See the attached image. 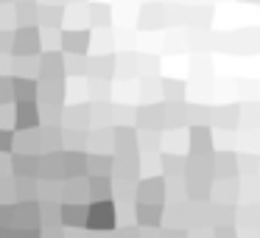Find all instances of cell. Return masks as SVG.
<instances>
[{"instance_id":"obj_5","label":"cell","mask_w":260,"mask_h":238,"mask_svg":"<svg viewBox=\"0 0 260 238\" xmlns=\"http://www.w3.org/2000/svg\"><path fill=\"white\" fill-rule=\"evenodd\" d=\"M62 45H64V51H79V53H84L87 51V45H90V34L87 31H64L62 34Z\"/></svg>"},{"instance_id":"obj_10","label":"cell","mask_w":260,"mask_h":238,"mask_svg":"<svg viewBox=\"0 0 260 238\" xmlns=\"http://www.w3.org/2000/svg\"><path fill=\"white\" fill-rule=\"evenodd\" d=\"M14 98L17 101H37V81L14 79Z\"/></svg>"},{"instance_id":"obj_3","label":"cell","mask_w":260,"mask_h":238,"mask_svg":"<svg viewBox=\"0 0 260 238\" xmlns=\"http://www.w3.org/2000/svg\"><path fill=\"white\" fill-rule=\"evenodd\" d=\"M14 124H17L20 132H28L40 126V109H37L34 101H20L17 104V115H14Z\"/></svg>"},{"instance_id":"obj_7","label":"cell","mask_w":260,"mask_h":238,"mask_svg":"<svg viewBox=\"0 0 260 238\" xmlns=\"http://www.w3.org/2000/svg\"><path fill=\"white\" fill-rule=\"evenodd\" d=\"M159 216H162V204L159 202H140L137 204V219H140V224H157Z\"/></svg>"},{"instance_id":"obj_2","label":"cell","mask_w":260,"mask_h":238,"mask_svg":"<svg viewBox=\"0 0 260 238\" xmlns=\"http://www.w3.org/2000/svg\"><path fill=\"white\" fill-rule=\"evenodd\" d=\"M42 45L40 40V31L37 28H28V25H20L17 37H14V48L12 51L17 53V56H28V53H37Z\"/></svg>"},{"instance_id":"obj_11","label":"cell","mask_w":260,"mask_h":238,"mask_svg":"<svg viewBox=\"0 0 260 238\" xmlns=\"http://www.w3.org/2000/svg\"><path fill=\"white\" fill-rule=\"evenodd\" d=\"M109 191H112V185H109V176L107 174H101L98 180H90L92 199H109Z\"/></svg>"},{"instance_id":"obj_6","label":"cell","mask_w":260,"mask_h":238,"mask_svg":"<svg viewBox=\"0 0 260 238\" xmlns=\"http://www.w3.org/2000/svg\"><path fill=\"white\" fill-rule=\"evenodd\" d=\"M210 146H213L210 129H204V126H193V129H190V148H193V154H207Z\"/></svg>"},{"instance_id":"obj_15","label":"cell","mask_w":260,"mask_h":238,"mask_svg":"<svg viewBox=\"0 0 260 238\" xmlns=\"http://www.w3.org/2000/svg\"><path fill=\"white\" fill-rule=\"evenodd\" d=\"M12 148V132L0 129V152H9Z\"/></svg>"},{"instance_id":"obj_1","label":"cell","mask_w":260,"mask_h":238,"mask_svg":"<svg viewBox=\"0 0 260 238\" xmlns=\"http://www.w3.org/2000/svg\"><path fill=\"white\" fill-rule=\"evenodd\" d=\"M87 227H90V230H109V227H115V207H112L109 199H95V202L90 204Z\"/></svg>"},{"instance_id":"obj_14","label":"cell","mask_w":260,"mask_h":238,"mask_svg":"<svg viewBox=\"0 0 260 238\" xmlns=\"http://www.w3.org/2000/svg\"><path fill=\"white\" fill-rule=\"evenodd\" d=\"M165 93H168V98H179V96H182V87H179V84H171V81H165V84H162V96H165Z\"/></svg>"},{"instance_id":"obj_4","label":"cell","mask_w":260,"mask_h":238,"mask_svg":"<svg viewBox=\"0 0 260 238\" xmlns=\"http://www.w3.org/2000/svg\"><path fill=\"white\" fill-rule=\"evenodd\" d=\"M165 199V182L159 176H151V180L140 182V202H159Z\"/></svg>"},{"instance_id":"obj_9","label":"cell","mask_w":260,"mask_h":238,"mask_svg":"<svg viewBox=\"0 0 260 238\" xmlns=\"http://www.w3.org/2000/svg\"><path fill=\"white\" fill-rule=\"evenodd\" d=\"M84 171H87V157L84 154H76V152L64 154V174L68 176H81Z\"/></svg>"},{"instance_id":"obj_8","label":"cell","mask_w":260,"mask_h":238,"mask_svg":"<svg viewBox=\"0 0 260 238\" xmlns=\"http://www.w3.org/2000/svg\"><path fill=\"white\" fill-rule=\"evenodd\" d=\"M87 216H90V207H81V204H64L62 207V221L64 224H87Z\"/></svg>"},{"instance_id":"obj_13","label":"cell","mask_w":260,"mask_h":238,"mask_svg":"<svg viewBox=\"0 0 260 238\" xmlns=\"http://www.w3.org/2000/svg\"><path fill=\"white\" fill-rule=\"evenodd\" d=\"M12 87H14V81L9 84V79H0V104H6V98L12 96Z\"/></svg>"},{"instance_id":"obj_12","label":"cell","mask_w":260,"mask_h":238,"mask_svg":"<svg viewBox=\"0 0 260 238\" xmlns=\"http://www.w3.org/2000/svg\"><path fill=\"white\" fill-rule=\"evenodd\" d=\"M90 20L92 23H109V9L107 6H90Z\"/></svg>"}]
</instances>
